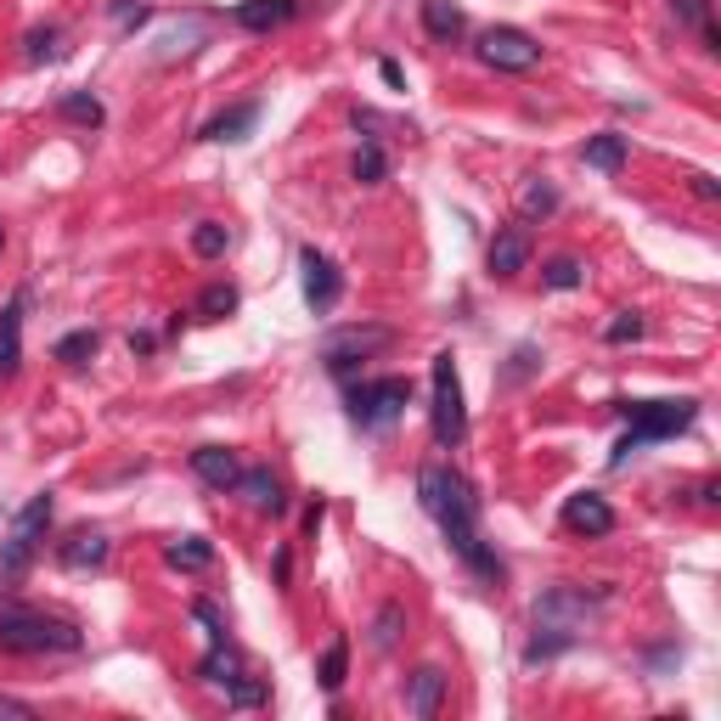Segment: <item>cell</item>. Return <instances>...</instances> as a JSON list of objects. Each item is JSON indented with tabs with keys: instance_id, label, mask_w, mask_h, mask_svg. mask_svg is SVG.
I'll use <instances>...</instances> for the list:
<instances>
[{
	"instance_id": "obj_4",
	"label": "cell",
	"mask_w": 721,
	"mask_h": 721,
	"mask_svg": "<svg viewBox=\"0 0 721 721\" xmlns=\"http://www.w3.org/2000/svg\"><path fill=\"white\" fill-rule=\"evenodd\" d=\"M428 423H434V439L445 451L468 439V406H463V378H457V355H451V349L434 355V406H428Z\"/></svg>"
},
{
	"instance_id": "obj_24",
	"label": "cell",
	"mask_w": 721,
	"mask_h": 721,
	"mask_svg": "<svg viewBox=\"0 0 721 721\" xmlns=\"http://www.w3.org/2000/svg\"><path fill=\"white\" fill-rule=\"evenodd\" d=\"M541 283H547L553 294H570V288L586 283V265H581L575 254H553L547 265H541Z\"/></svg>"
},
{
	"instance_id": "obj_26",
	"label": "cell",
	"mask_w": 721,
	"mask_h": 721,
	"mask_svg": "<svg viewBox=\"0 0 721 721\" xmlns=\"http://www.w3.org/2000/svg\"><path fill=\"white\" fill-rule=\"evenodd\" d=\"M316 676H322V688H327V693H338V688H344V676H349V643H344V638H333V643L322 649Z\"/></svg>"
},
{
	"instance_id": "obj_28",
	"label": "cell",
	"mask_w": 721,
	"mask_h": 721,
	"mask_svg": "<svg viewBox=\"0 0 721 721\" xmlns=\"http://www.w3.org/2000/svg\"><path fill=\"white\" fill-rule=\"evenodd\" d=\"M102 349V338H97V327H79V333H68V338H57V360H68V367H85V360L90 355H97Z\"/></svg>"
},
{
	"instance_id": "obj_42",
	"label": "cell",
	"mask_w": 721,
	"mask_h": 721,
	"mask_svg": "<svg viewBox=\"0 0 721 721\" xmlns=\"http://www.w3.org/2000/svg\"><path fill=\"white\" fill-rule=\"evenodd\" d=\"M530 367H535V349H518V355H513V367H507V378L518 384V378H524Z\"/></svg>"
},
{
	"instance_id": "obj_12",
	"label": "cell",
	"mask_w": 721,
	"mask_h": 721,
	"mask_svg": "<svg viewBox=\"0 0 721 721\" xmlns=\"http://www.w3.org/2000/svg\"><path fill=\"white\" fill-rule=\"evenodd\" d=\"M559 518H564V530H570V535H609V530H614V507H609L597 491L570 496Z\"/></svg>"
},
{
	"instance_id": "obj_9",
	"label": "cell",
	"mask_w": 721,
	"mask_h": 721,
	"mask_svg": "<svg viewBox=\"0 0 721 721\" xmlns=\"http://www.w3.org/2000/svg\"><path fill=\"white\" fill-rule=\"evenodd\" d=\"M597 597H586L581 586H553L535 597V625H553V631H581L592 620Z\"/></svg>"
},
{
	"instance_id": "obj_31",
	"label": "cell",
	"mask_w": 721,
	"mask_h": 721,
	"mask_svg": "<svg viewBox=\"0 0 721 721\" xmlns=\"http://www.w3.org/2000/svg\"><path fill=\"white\" fill-rule=\"evenodd\" d=\"M57 113L73 119V125H90V130L102 125V102H97V97H85V90H68V97L57 102Z\"/></svg>"
},
{
	"instance_id": "obj_14",
	"label": "cell",
	"mask_w": 721,
	"mask_h": 721,
	"mask_svg": "<svg viewBox=\"0 0 721 721\" xmlns=\"http://www.w3.org/2000/svg\"><path fill=\"white\" fill-rule=\"evenodd\" d=\"M445 671L439 665H417L412 676H406V710L417 715V721H434L439 715V704H445Z\"/></svg>"
},
{
	"instance_id": "obj_23",
	"label": "cell",
	"mask_w": 721,
	"mask_h": 721,
	"mask_svg": "<svg viewBox=\"0 0 721 721\" xmlns=\"http://www.w3.org/2000/svg\"><path fill=\"white\" fill-rule=\"evenodd\" d=\"M423 29L451 46V40L468 29V18H463V7H451V0H423Z\"/></svg>"
},
{
	"instance_id": "obj_17",
	"label": "cell",
	"mask_w": 721,
	"mask_h": 721,
	"mask_svg": "<svg viewBox=\"0 0 721 721\" xmlns=\"http://www.w3.org/2000/svg\"><path fill=\"white\" fill-rule=\"evenodd\" d=\"M237 491H243V502L254 507V513H288V496H283V480L270 474V468H243V480H237Z\"/></svg>"
},
{
	"instance_id": "obj_7",
	"label": "cell",
	"mask_w": 721,
	"mask_h": 721,
	"mask_svg": "<svg viewBox=\"0 0 721 721\" xmlns=\"http://www.w3.org/2000/svg\"><path fill=\"white\" fill-rule=\"evenodd\" d=\"M406 406H412V384L406 378H367V384L349 389V417L360 428H389Z\"/></svg>"
},
{
	"instance_id": "obj_44",
	"label": "cell",
	"mask_w": 721,
	"mask_h": 721,
	"mask_svg": "<svg viewBox=\"0 0 721 721\" xmlns=\"http://www.w3.org/2000/svg\"><path fill=\"white\" fill-rule=\"evenodd\" d=\"M130 349H136V355H152L158 338H152V333H130Z\"/></svg>"
},
{
	"instance_id": "obj_19",
	"label": "cell",
	"mask_w": 721,
	"mask_h": 721,
	"mask_svg": "<svg viewBox=\"0 0 721 721\" xmlns=\"http://www.w3.org/2000/svg\"><path fill=\"white\" fill-rule=\"evenodd\" d=\"M164 564H169V570H187V575H204V570L215 564V541L180 535V541H169V547H164Z\"/></svg>"
},
{
	"instance_id": "obj_5",
	"label": "cell",
	"mask_w": 721,
	"mask_h": 721,
	"mask_svg": "<svg viewBox=\"0 0 721 721\" xmlns=\"http://www.w3.org/2000/svg\"><path fill=\"white\" fill-rule=\"evenodd\" d=\"M51 513H57L51 491H40V496H29V502L18 507V518H12L7 541H0V570H7V575H23V570L34 564L40 541H46V530H51Z\"/></svg>"
},
{
	"instance_id": "obj_13",
	"label": "cell",
	"mask_w": 721,
	"mask_h": 721,
	"mask_svg": "<svg viewBox=\"0 0 721 721\" xmlns=\"http://www.w3.org/2000/svg\"><path fill=\"white\" fill-rule=\"evenodd\" d=\"M485 265H491V277H518V270L530 265V231L524 226H502L496 237H491V254H485Z\"/></svg>"
},
{
	"instance_id": "obj_16",
	"label": "cell",
	"mask_w": 721,
	"mask_h": 721,
	"mask_svg": "<svg viewBox=\"0 0 721 721\" xmlns=\"http://www.w3.org/2000/svg\"><path fill=\"white\" fill-rule=\"evenodd\" d=\"M192 474H198L209 491H237V480H243V463L231 457L226 445H198V451H192Z\"/></svg>"
},
{
	"instance_id": "obj_6",
	"label": "cell",
	"mask_w": 721,
	"mask_h": 721,
	"mask_svg": "<svg viewBox=\"0 0 721 721\" xmlns=\"http://www.w3.org/2000/svg\"><path fill=\"white\" fill-rule=\"evenodd\" d=\"M389 338H395V333H389V327H373V322L333 327V333L322 338V367H327L333 378H344V373H355V367H360V360H373Z\"/></svg>"
},
{
	"instance_id": "obj_27",
	"label": "cell",
	"mask_w": 721,
	"mask_h": 721,
	"mask_svg": "<svg viewBox=\"0 0 721 721\" xmlns=\"http://www.w3.org/2000/svg\"><path fill=\"white\" fill-rule=\"evenodd\" d=\"M401 631H406V609H401V603H384V609L373 614V649L389 654V649L401 643Z\"/></svg>"
},
{
	"instance_id": "obj_41",
	"label": "cell",
	"mask_w": 721,
	"mask_h": 721,
	"mask_svg": "<svg viewBox=\"0 0 721 721\" xmlns=\"http://www.w3.org/2000/svg\"><path fill=\"white\" fill-rule=\"evenodd\" d=\"M693 192H699L704 204H715V198H721V187H715V175H693Z\"/></svg>"
},
{
	"instance_id": "obj_10",
	"label": "cell",
	"mask_w": 721,
	"mask_h": 721,
	"mask_svg": "<svg viewBox=\"0 0 721 721\" xmlns=\"http://www.w3.org/2000/svg\"><path fill=\"white\" fill-rule=\"evenodd\" d=\"M299 265H305V299H310V310L327 316V310L338 305V294H344V270H338L322 248H305Z\"/></svg>"
},
{
	"instance_id": "obj_34",
	"label": "cell",
	"mask_w": 721,
	"mask_h": 721,
	"mask_svg": "<svg viewBox=\"0 0 721 721\" xmlns=\"http://www.w3.org/2000/svg\"><path fill=\"white\" fill-rule=\"evenodd\" d=\"M192 620L209 631V643H220V638H226V620H220V609H215V603H204V597H198V603H192Z\"/></svg>"
},
{
	"instance_id": "obj_35",
	"label": "cell",
	"mask_w": 721,
	"mask_h": 721,
	"mask_svg": "<svg viewBox=\"0 0 721 721\" xmlns=\"http://www.w3.org/2000/svg\"><path fill=\"white\" fill-rule=\"evenodd\" d=\"M57 40H62V29H34V34H29V62L57 57Z\"/></svg>"
},
{
	"instance_id": "obj_33",
	"label": "cell",
	"mask_w": 721,
	"mask_h": 721,
	"mask_svg": "<svg viewBox=\"0 0 721 721\" xmlns=\"http://www.w3.org/2000/svg\"><path fill=\"white\" fill-rule=\"evenodd\" d=\"M643 327H649V322H643L638 310H620V316L603 327V338H609V344H638V338H643Z\"/></svg>"
},
{
	"instance_id": "obj_39",
	"label": "cell",
	"mask_w": 721,
	"mask_h": 721,
	"mask_svg": "<svg viewBox=\"0 0 721 721\" xmlns=\"http://www.w3.org/2000/svg\"><path fill=\"white\" fill-rule=\"evenodd\" d=\"M378 73H384V85H389V90H406V73H401V62H395V57H384V62H378Z\"/></svg>"
},
{
	"instance_id": "obj_1",
	"label": "cell",
	"mask_w": 721,
	"mask_h": 721,
	"mask_svg": "<svg viewBox=\"0 0 721 721\" xmlns=\"http://www.w3.org/2000/svg\"><path fill=\"white\" fill-rule=\"evenodd\" d=\"M417 502H423V513L439 524V535H445V547L457 553L480 581H502L507 575V564L485 547V535H480V496H474V485L457 474V468H445V463H423L417 468Z\"/></svg>"
},
{
	"instance_id": "obj_29",
	"label": "cell",
	"mask_w": 721,
	"mask_h": 721,
	"mask_svg": "<svg viewBox=\"0 0 721 721\" xmlns=\"http://www.w3.org/2000/svg\"><path fill=\"white\" fill-rule=\"evenodd\" d=\"M237 305H243V299H237L231 283H209V288L198 294V316H204V322H226Z\"/></svg>"
},
{
	"instance_id": "obj_32",
	"label": "cell",
	"mask_w": 721,
	"mask_h": 721,
	"mask_svg": "<svg viewBox=\"0 0 721 721\" xmlns=\"http://www.w3.org/2000/svg\"><path fill=\"white\" fill-rule=\"evenodd\" d=\"M226 248H231V231H226L220 220H204V226L192 231V254H198V259H220Z\"/></svg>"
},
{
	"instance_id": "obj_8",
	"label": "cell",
	"mask_w": 721,
	"mask_h": 721,
	"mask_svg": "<svg viewBox=\"0 0 721 721\" xmlns=\"http://www.w3.org/2000/svg\"><path fill=\"white\" fill-rule=\"evenodd\" d=\"M474 51H480V62H485V68H496V73H530V68L541 62V40H535V34H524V29H513V23L485 29Z\"/></svg>"
},
{
	"instance_id": "obj_2",
	"label": "cell",
	"mask_w": 721,
	"mask_h": 721,
	"mask_svg": "<svg viewBox=\"0 0 721 721\" xmlns=\"http://www.w3.org/2000/svg\"><path fill=\"white\" fill-rule=\"evenodd\" d=\"M0 649L7 654H79L85 638H79V625L62 620V614L0 603Z\"/></svg>"
},
{
	"instance_id": "obj_11",
	"label": "cell",
	"mask_w": 721,
	"mask_h": 721,
	"mask_svg": "<svg viewBox=\"0 0 721 721\" xmlns=\"http://www.w3.org/2000/svg\"><path fill=\"white\" fill-rule=\"evenodd\" d=\"M108 535L102 530H73L68 541H57V564L68 570V575H85V570H102L108 564Z\"/></svg>"
},
{
	"instance_id": "obj_43",
	"label": "cell",
	"mask_w": 721,
	"mask_h": 721,
	"mask_svg": "<svg viewBox=\"0 0 721 721\" xmlns=\"http://www.w3.org/2000/svg\"><path fill=\"white\" fill-rule=\"evenodd\" d=\"M270 570H277V586H288V575H294V553L283 547V553H277V564H270Z\"/></svg>"
},
{
	"instance_id": "obj_15",
	"label": "cell",
	"mask_w": 721,
	"mask_h": 721,
	"mask_svg": "<svg viewBox=\"0 0 721 721\" xmlns=\"http://www.w3.org/2000/svg\"><path fill=\"white\" fill-rule=\"evenodd\" d=\"M231 18L248 29V34H270V29H283L299 18V0H237Z\"/></svg>"
},
{
	"instance_id": "obj_38",
	"label": "cell",
	"mask_w": 721,
	"mask_h": 721,
	"mask_svg": "<svg viewBox=\"0 0 721 721\" xmlns=\"http://www.w3.org/2000/svg\"><path fill=\"white\" fill-rule=\"evenodd\" d=\"M671 12H676L682 23H699V29L710 23V7H704V0H671Z\"/></svg>"
},
{
	"instance_id": "obj_40",
	"label": "cell",
	"mask_w": 721,
	"mask_h": 721,
	"mask_svg": "<svg viewBox=\"0 0 721 721\" xmlns=\"http://www.w3.org/2000/svg\"><path fill=\"white\" fill-rule=\"evenodd\" d=\"M0 715H18V721H34V704H23V699H7V693H0Z\"/></svg>"
},
{
	"instance_id": "obj_36",
	"label": "cell",
	"mask_w": 721,
	"mask_h": 721,
	"mask_svg": "<svg viewBox=\"0 0 721 721\" xmlns=\"http://www.w3.org/2000/svg\"><path fill=\"white\" fill-rule=\"evenodd\" d=\"M147 18H152V12L141 7V0H113V23H119V29H136V23H147Z\"/></svg>"
},
{
	"instance_id": "obj_22",
	"label": "cell",
	"mask_w": 721,
	"mask_h": 721,
	"mask_svg": "<svg viewBox=\"0 0 721 721\" xmlns=\"http://www.w3.org/2000/svg\"><path fill=\"white\" fill-rule=\"evenodd\" d=\"M559 209V187L547 175H524V187H518V215L524 220H547Z\"/></svg>"
},
{
	"instance_id": "obj_3",
	"label": "cell",
	"mask_w": 721,
	"mask_h": 721,
	"mask_svg": "<svg viewBox=\"0 0 721 721\" xmlns=\"http://www.w3.org/2000/svg\"><path fill=\"white\" fill-rule=\"evenodd\" d=\"M620 412H625V439L614 445V468L631 457V451H643V445H654V439H671V434H682V428H693V417H699V401H620Z\"/></svg>"
},
{
	"instance_id": "obj_20",
	"label": "cell",
	"mask_w": 721,
	"mask_h": 721,
	"mask_svg": "<svg viewBox=\"0 0 721 721\" xmlns=\"http://www.w3.org/2000/svg\"><path fill=\"white\" fill-rule=\"evenodd\" d=\"M254 125H259V102H237V108H226L204 125V141H243Z\"/></svg>"
},
{
	"instance_id": "obj_18",
	"label": "cell",
	"mask_w": 721,
	"mask_h": 721,
	"mask_svg": "<svg viewBox=\"0 0 721 721\" xmlns=\"http://www.w3.org/2000/svg\"><path fill=\"white\" fill-rule=\"evenodd\" d=\"M18 367H23V294H12L0 310V378H12Z\"/></svg>"
},
{
	"instance_id": "obj_45",
	"label": "cell",
	"mask_w": 721,
	"mask_h": 721,
	"mask_svg": "<svg viewBox=\"0 0 721 721\" xmlns=\"http://www.w3.org/2000/svg\"><path fill=\"white\" fill-rule=\"evenodd\" d=\"M699 502H704V507H715V502H721V485H715V480H704V485H699Z\"/></svg>"
},
{
	"instance_id": "obj_46",
	"label": "cell",
	"mask_w": 721,
	"mask_h": 721,
	"mask_svg": "<svg viewBox=\"0 0 721 721\" xmlns=\"http://www.w3.org/2000/svg\"><path fill=\"white\" fill-rule=\"evenodd\" d=\"M0 248H7V226H0Z\"/></svg>"
},
{
	"instance_id": "obj_30",
	"label": "cell",
	"mask_w": 721,
	"mask_h": 721,
	"mask_svg": "<svg viewBox=\"0 0 721 721\" xmlns=\"http://www.w3.org/2000/svg\"><path fill=\"white\" fill-rule=\"evenodd\" d=\"M349 175L360 180V187H378V180L389 175V158H384V147H378V141H367V147H360V152H355V164H349Z\"/></svg>"
},
{
	"instance_id": "obj_21",
	"label": "cell",
	"mask_w": 721,
	"mask_h": 721,
	"mask_svg": "<svg viewBox=\"0 0 721 721\" xmlns=\"http://www.w3.org/2000/svg\"><path fill=\"white\" fill-rule=\"evenodd\" d=\"M198 676H204L209 688H231V682H237V676H248V671H243L237 649H231V643L220 638V643H215V649H209V654L198 660Z\"/></svg>"
},
{
	"instance_id": "obj_25",
	"label": "cell",
	"mask_w": 721,
	"mask_h": 721,
	"mask_svg": "<svg viewBox=\"0 0 721 721\" xmlns=\"http://www.w3.org/2000/svg\"><path fill=\"white\" fill-rule=\"evenodd\" d=\"M625 152H631L625 136H592V141L581 147V158H586L592 169H603V175H614V169L625 164Z\"/></svg>"
},
{
	"instance_id": "obj_37",
	"label": "cell",
	"mask_w": 721,
	"mask_h": 721,
	"mask_svg": "<svg viewBox=\"0 0 721 721\" xmlns=\"http://www.w3.org/2000/svg\"><path fill=\"white\" fill-rule=\"evenodd\" d=\"M226 699H231V704H259V699H265V682H254V676H237V682L226 688Z\"/></svg>"
}]
</instances>
